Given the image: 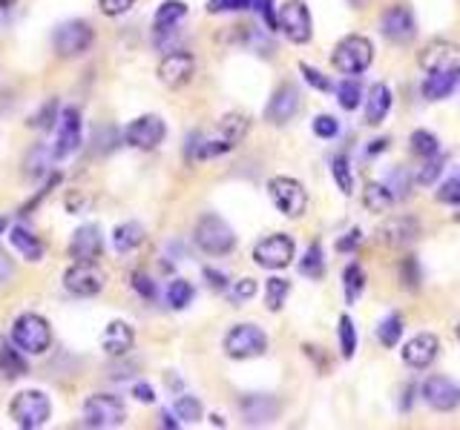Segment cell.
<instances>
[{
  "label": "cell",
  "instance_id": "6da1fadb",
  "mask_svg": "<svg viewBox=\"0 0 460 430\" xmlns=\"http://www.w3.org/2000/svg\"><path fill=\"white\" fill-rule=\"evenodd\" d=\"M248 129H251V121L248 115L242 112H230L225 118L216 124V129L210 135H193L190 141V158L193 161H208V158H219V155L236 150L242 141L248 138Z\"/></svg>",
  "mask_w": 460,
  "mask_h": 430
},
{
  "label": "cell",
  "instance_id": "7a4b0ae2",
  "mask_svg": "<svg viewBox=\"0 0 460 430\" xmlns=\"http://www.w3.org/2000/svg\"><path fill=\"white\" fill-rule=\"evenodd\" d=\"M12 342L27 356H44L53 347V328L41 312H21L12 324Z\"/></svg>",
  "mask_w": 460,
  "mask_h": 430
},
{
  "label": "cell",
  "instance_id": "3957f363",
  "mask_svg": "<svg viewBox=\"0 0 460 430\" xmlns=\"http://www.w3.org/2000/svg\"><path fill=\"white\" fill-rule=\"evenodd\" d=\"M53 416V402L44 390H21V393L9 402V419L23 430H37L49 422Z\"/></svg>",
  "mask_w": 460,
  "mask_h": 430
},
{
  "label": "cell",
  "instance_id": "277c9868",
  "mask_svg": "<svg viewBox=\"0 0 460 430\" xmlns=\"http://www.w3.org/2000/svg\"><path fill=\"white\" fill-rule=\"evenodd\" d=\"M193 241L199 250L208 256H227V253H234V247H236V236H234V230H230V224L213 213L201 215L196 221Z\"/></svg>",
  "mask_w": 460,
  "mask_h": 430
},
{
  "label": "cell",
  "instance_id": "5b68a950",
  "mask_svg": "<svg viewBox=\"0 0 460 430\" xmlns=\"http://www.w3.org/2000/svg\"><path fill=\"white\" fill-rule=\"evenodd\" d=\"M374 61V46L368 37L363 35H349L334 46V55H331V63L337 67V72L342 75H363Z\"/></svg>",
  "mask_w": 460,
  "mask_h": 430
},
{
  "label": "cell",
  "instance_id": "8992f818",
  "mask_svg": "<svg viewBox=\"0 0 460 430\" xmlns=\"http://www.w3.org/2000/svg\"><path fill=\"white\" fill-rule=\"evenodd\" d=\"M267 195L279 213L285 218H300L308 210V192L300 184L297 178H288V175H276L267 181Z\"/></svg>",
  "mask_w": 460,
  "mask_h": 430
},
{
  "label": "cell",
  "instance_id": "52a82bcc",
  "mask_svg": "<svg viewBox=\"0 0 460 430\" xmlns=\"http://www.w3.org/2000/svg\"><path fill=\"white\" fill-rule=\"evenodd\" d=\"M84 425L86 427H98V430H110V427H121L127 419V408L119 396L112 393H93L84 402Z\"/></svg>",
  "mask_w": 460,
  "mask_h": 430
},
{
  "label": "cell",
  "instance_id": "ba28073f",
  "mask_svg": "<svg viewBox=\"0 0 460 430\" xmlns=\"http://www.w3.org/2000/svg\"><path fill=\"white\" fill-rule=\"evenodd\" d=\"M267 350V336L257 324H236L225 336V353L236 361L257 359Z\"/></svg>",
  "mask_w": 460,
  "mask_h": 430
},
{
  "label": "cell",
  "instance_id": "9c48e42d",
  "mask_svg": "<svg viewBox=\"0 0 460 430\" xmlns=\"http://www.w3.org/2000/svg\"><path fill=\"white\" fill-rule=\"evenodd\" d=\"M53 44H55L58 58H81L93 49L95 32L86 20H67L55 29Z\"/></svg>",
  "mask_w": 460,
  "mask_h": 430
},
{
  "label": "cell",
  "instance_id": "30bf717a",
  "mask_svg": "<svg viewBox=\"0 0 460 430\" xmlns=\"http://www.w3.org/2000/svg\"><path fill=\"white\" fill-rule=\"evenodd\" d=\"M63 287L78 298H93L107 287V272L98 262H72L63 272Z\"/></svg>",
  "mask_w": 460,
  "mask_h": 430
},
{
  "label": "cell",
  "instance_id": "8fae6325",
  "mask_svg": "<svg viewBox=\"0 0 460 430\" xmlns=\"http://www.w3.org/2000/svg\"><path fill=\"white\" fill-rule=\"evenodd\" d=\"M168 138V124H164L159 115H142L124 126V141L130 143L133 150L152 152L161 147V141Z\"/></svg>",
  "mask_w": 460,
  "mask_h": 430
},
{
  "label": "cell",
  "instance_id": "7c38bea8",
  "mask_svg": "<svg viewBox=\"0 0 460 430\" xmlns=\"http://www.w3.org/2000/svg\"><path fill=\"white\" fill-rule=\"evenodd\" d=\"M279 29L285 32L291 44H308L314 35V23H311V12L302 0H288L283 9L276 12Z\"/></svg>",
  "mask_w": 460,
  "mask_h": 430
},
{
  "label": "cell",
  "instance_id": "4fadbf2b",
  "mask_svg": "<svg viewBox=\"0 0 460 430\" xmlns=\"http://www.w3.org/2000/svg\"><path fill=\"white\" fill-rule=\"evenodd\" d=\"M293 250H297V247H293L291 236H285V232H274V236L262 239L257 247H253V262L265 270H283L291 264Z\"/></svg>",
  "mask_w": 460,
  "mask_h": 430
},
{
  "label": "cell",
  "instance_id": "5bb4252c",
  "mask_svg": "<svg viewBox=\"0 0 460 430\" xmlns=\"http://www.w3.org/2000/svg\"><path fill=\"white\" fill-rule=\"evenodd\" d=\"M196 75V58L185 49H173L159 63V81L170 89H182L193 81Z\"/></svg>",
  "mask_w": 460,
  "mask_h": 430
},
{
  "label": "cell",
  "instance_id": "9a60e30c",
  "mask_svg": "<svg viewBox=\"0 0 460 430\" xmlns=\"http://www.w3.org/2000/svg\"><path fill=\"white\" fill-rule=\"evenodd\" d=\"M302 107V95H300V89L293 86V84H283L274 93V98L267 101V107H265V121L267 124H274V126H285L288 121L297 118V112Z\"/></svg>",
  "mask_w": 460,
  "mask_h": 430
},
{
  "label": "cell",
  "instance_id": "2e32d148",
  "mask_svg": "<svg viewBox=\"0 0 460 430\" xmlns=\"http://www.w3.org/2000/svg\"><path fill=\"white\" fill-rule=\"evenodd\" d=\"M81 143V112L75 107H67L58 118V138L53 147V158L63 161L67 155H72Z\"/></svg>",
  "mask_w": 460,
  "mask_h": 430
},
{
  "label": "cell",
  "instance_id": "e0dca14e",
  "mask_svg": "<svg viewBox=\"0 0 460 430\" xmlns=\"http://www.w3.org/2000/svg\"><path fill=\"white\" fill-rule=\"evenodd\" d=\"M423 399L429 408L452 413L460 408V387L452 379H446V376H429L423 382Z\"/></svg>",
  "mask_w": 460,
  "mask_h": 430
},
{
  "label": "cell",
  "instance_id": "ac0fdd59",
  "mask_svg": "<svg viewBox=\"0 0 460 430\" xmlns=\"http://www.w3.org/2000/svg\"><path fill=\"white\" fill-rule=\"evenodd\" d=\"M380 29H382V35H386L391 44H408L415 37L417 26H415V15H412V12L398 4V6H389L386 12H382Z\"/></svg>",
  "mask_w": 460,
  "mask_h": 430
},
{
  "label": "cell",
  "instance_id": "d6986e66",
  "mask_svg": "<svg viewBox=\"0 0 460 430\" xmlns=\"http://www.w3.org/2000/svg\"><path fill=\"white\" fill-rule=\"evenodd\" d=\"M420 236V224L412 215H391L377 227V239L386 247H406Z\"/></svg>",
  "mask_w": 460,
  "mask_h": 430
},
{
  "label": "cell",
  "instance_id": "ffe728a7",
  "mask_svg": "<svg viewBox=\"0 0 460 430\" xmlns=\"http://www.w3.org/2000/svg\"><path fill=\"white\" fill-rule=\"evenodd\" d=\"M101 253H104V239H101V230L95 224H84L72 232L70 241L72 262H98Z\"/></svg>",
  "mask_w": 460,
  "mask_h": 430
},
{
  "label": "cell",
  "instance_id": "44dd1931",
  "mask_svg": "<svg viewBox=\"0 0 460 430\" xmlns=\"http://www.w3.org/2000/svg\"><path fill=\"white\" fill-rule=\"evenodd\" d=\"M420 67L426 72H443V69H457L460 67V49L449 41H431L423 46L417 55Z\"/></svg>",
  "mask_w": 460,
  "mask_h": 430
},
{
  "label": "cell",
  "instance_id": "7402d4cb",
  "mask_svg": "<svg viewBox=\"0 0 460 430\" xmlns=\"http://www.w3.org/2000/svg\"><path fill=\"white\" fill-rule=\"evenodd\" d=\"M438 350H440L438 336L420 333V336L408 338V342H406V347H403V361L408 364V368H415V370H426L429 364L438 359Z\"/></svg>",
  "mask_w": 460,
  "mask_h": 430
},
{
  "label": "cell",
  "instance_id": "603a6c76",
  "mask_svg": "<svg viewBox=\"0 0 460 430\" xmlns=\"http://www.w3.org/2000/svg\"><path fill=\"white\" fill-rule=\"evenodd\" d=\"M133 345H136V330L127 321H121V319L110 321L107 328H104V333H101V347H104V353L110 359L127 356L133 350Z\"/></svg>",
  "mask_w": 460,
  "mask_h": 430
},
{
  "label": "cell",
  "instance_id": "cb8c5ba5",
  "mask_svg": "<svg viewBox=\"0 0 460 430\" xmlns=\"http://www.w3.org/2000/svg\"><path fill=\"white\" fill-rule=\"evenodd\" d=\"M242 416H245L248 425H267L274 422L279 416V402L274 396H265V393H251L239 402Z\"/></svg>",
  "mask_w": 460,
  "mask_h": 430
},
{
  "label": "cell",
  "instance_id": "d4e9b609",
  "mask_svg": "<svg viewBox=\"0 0 460 430\" xmlns=\"http://www.w3.org/2000/svg\"><path fill=\"white\" fill-rule=\"evenodd\" d=\"M389 112H391V89L386 84H374L366 98V124L377 126L389 118Z\"/></svg>",
  "mask_w": 460,
  "mask_h": 430
},
{
  "label": "cell",
  "instance_id": "484cf974",
  "mask_svg": "<svg viewBox=\"0 0 460 430\" xmlns=\"http://www.w3.org/2000/svg\"><path fill=\"white\" fill-rule=\"evenodd\" d=\"M460 84V67L457 69H443V72H429L423 84V95L429 101H443L455 93V86Z\"/></svg>",
  "mask_w": 460,
  "mask_h": 430
},
{
  "label": "cell",
  "instance_id": "4316f807",
  "mask_svg": "<svg viewBox=\"0 0 460 430\" xmlns=\"http://www.w3.org/2000/svg\"><path fill=\"white\" fill-rule=\"evenodd\" d=\"M9 241H12V247H15V250H18L23 258H27V262H32V264L44 262L46 247H44L41 239L32 236V232H29L27 227H12V230H9Z\"/></svg>",
  "mask_w": 460,
  "mask_h": 430
},
{
  "label": "cell",
  "instance_id": "83f0119b",
  "mask_svg": "<svg viewBox=\"0 0 460 430\" xmlns=\"http://www.w3.org/2000/svg\"><path fill=\"white\" fill-rule=\"evenodd\" d=\"M185 18H187V6L182 4V0H164V4L159 6V12H156V18H152V29H156V37L173 32Z\"/></svg>",
  "mask_w": 460,
  "mask_h": 430
},
{
  "label": "cell",
  "instance_id": "f1b7e54d",
  "mask_svg": "<svg viewBox=\"0 0 460 430\" xmlns=\"http://www.w3.org/2000/svg\"><path fill=\"white\" fill-rule=\"evenodd\" d=\"M0 370H4L6 379H21V376H27V370H29L27 353H23L15 342L0 345Z\"/></svg>",
  "mask_w": 460,
  "mask_h": 430
},
{
  "label": "cell",
  "instance_id": "f546056e",
  "mask_svg": "<svg viewBox=\"0 0 460 430\" xmlns=\"http://www.w3.org/2000/svg\"><path fill=\"white\" fill-rule=\"evenodd\" d=\"M394 201H398V195L391 192L389 184H377V181H372V184H366V190H363V204L368 213H389Z\"/></svg>",
  "mask_w": 460,
  "mask_h": 430
},
{
  "label": "cell",
  "instance_id": "4dcf8cb0",
  "mask_svg": "<svg viewBox=\"0 0 460 430\" xmlns=\"http://www.w3.org/2000/svg\"><path fill=\"white\" fill-rule=\"evenodd\" d=\"M112 244H115V250H119V253H133L136 247L144 244V227L138 224V221H127V224L115 227Z\"/></svg>",
  "mask_w": 460,
  "mask_h": 430
},
{
  "label": "cell",
  "instance_id": "1f68e13d",
  "mask_svg": "<svg viewBox=\"0 0 460 430\" xmlns=\"http://www.w3.org/2000/svg\"><path fill=\"white\" fill-rule=\"evenodd\" d=\"M300 272L302 276H308L314 281H319L325 276V258H323V244L314 241L308 250H305L302 262H300Z\"/></svg>",
  "mask_w": 460,
  "mask_h": 430
},
{
  "label": "cell",
  "instance_id": "d6a6232c",
  "mask_svg": "<svg viewBox=\"0 0 460 430\" xmlns=\"http://www.w3.org/2000/svg\"><path fill=\"white\" fill-rule=\"evenodd\" d=\"M291 296V281L288 279H267L265 284V307L271 312H279L285 307V298Z\"/></svg>",
  "mask_w": 460,
  "mask_h": 430
},
{
  "label": "cell",
  "instance_id": "836d02e7",
  "mask_svg": "<svg viewBox=\"0 0 460 430\" xmlns=\"http://www.w3.org/2000/svg\"><path fill=\"white\" fill-rule=\"evenodd\" d=\"M342 284H345V302L354 304L357 298L363 296V290H366V272H363V267L360 264H349V267H345Z\"/></svg>",
  "mask_w": 460,
  "mask_h": 430
},
{
  "label": "cell",
  "instance_id": "e575fe53",
  "mask_svg": "<svg viewBox=\"0 0 460 430\" xmlns=\"http://www.w3.org/2000/svg\"><path fill=\"white\" fill-rule=\"evenodd\" d=\"M412 152L417 155V158H431V155H438L440 152V143H438V135L429 133V129H415L412 133Z\"/></svg>",
  "mask_w": 460,
  "mask_h": 430
},
{
  "label": "cell",
  "instance_id": "d590c367",
  "mask_svg": "<svg viewBox=\"0 0 460 430\" xmlns=\"http://www.w3.org/2000/svg\"><path fill=\"white\" fill-rule=\"evenodd\" d=\"M190 302H193V284L185 279H173L168 287V304L173 310H185Z\"/></svg>",
  "mask_w": 460,
  "mask_h": 430
},
{
  "label": "cell",
  "instance_id": "8d00e7d4",
  "mask_svg": "<svg viewBox=\"0 0 460 430\" xmlns=\"http://www.w3.org/2000/svg\"><path fill=\"white\" fill-rule=\"evenodd\" d=\"M400 336H403V319L398 316V312H391V316H389L386 321H380L377 338L382 342V347H398Z\"/></svg>",
  "mask_w": 460,
  "mask_h": 430
},
{
  "label": "cell",
  "instance_id": "74e56055",
  "mask_svg": "<svg viewBox=\"0 0 460 430\" xmlns=\"http://www.w3.org/2000/svg\"><path fill=\"white\" fill-rule=\"evenodd\" d=\"M337 336H340V353H342V359H351L354 350H357V330H354L351 316H340Z\"/></svg>",
  "mask_w": 460,
  "mask_h": 430
},
{
  "label": "cell",
  "instance_id": "f35d334b",
  "mask_svg": "<svg viewBox=\"0 0 460 430\" xmlns=\"http://www.w3.org/2000/svg\"><path fill=\"white\" fill-rule=\"evenodd\" d=\"M331 173H334V181L342 190V195H354V175H351V166H349V155H337Z\"/></svg>",
  "mask_w": 460,
  "mask_h": 430
},
{
  "label": "cell",
  "instance_id": "ab89813d",
  "mask_svg": "<svg viewBox=\"0 0 460 430\" xmlns=\"http://www.w3.org/2000/svg\"><path fill=\"white\" fill-rule=\"evenodd\" d=\"M360 98H363V89H360V84H357V81H342V84H337V101H340L342 110L354 112L357 107H360Z\"/></svg>",
  "mask_w": 460,
  "mask_h": 430
},
{
  "label": "cell",
  "instance_id": "60d3db41",
  "mask_svg": "<svg viewBox=\"0 0 460 430\" xmlns=\"http://www.w3.org/2000/svg\"><path fill=\"white\" fill-rule=\"evenodd\" d=\"M173 410H176L178 419L187 422V425H193V422L201 419V402H199L196 396H178Z\"/></svg>",
  "mask_w": 460,
  "mask_h": 430
},
{
  "label": "cell",
  "instance_id": "b9f144b4",
  "mask_svg": "<svg viewBox=\"0 0 460 430\" xmlns=\"http://www.w3.org/2000/svg\"><path fill=\"white\" fill-rule=\"evenodd\" d=\"M443 166H446V155H431V158H426V164L420 166V173H417V184L420 187H429L438 181V175L443 173Z\"/></svg>",
  "mask_w": 460,
  "mask_h": 430
},
{
  "label": "cell",
  "instance_id": "7bdbcfd3",
  "mask_svg": "<svg viewBox=\"0 0 460 430\" xmlns=\"http://www.w3.org/2000/svg\"><path fill=\"white\" fill-rule=\"evenodd\" d=\"M253 296H257V281H253V279H239L234 287H230V302H234V304L251 302Z\"/></svg>",
  "mask_w": 460,
  "mask_h": 430
},
{
  "label": "cell",
  "instance_id": "ee69618b",
  "mask_svg": "<svg viewBox=\"0 0 460 430\" xmlns=\"http://www.w3.org/2000/svg\"><path fill=\"white\" fill-rule=\"evenodd\" d=\"M438 201L440 204H460V173H455L452 178H446L440 190H438Z\"/></svg>",
  "mask_w": 460,
  "mask_h": 430
},
{
  "label": "cell",
  "instance_id": "f6af8a7d",
  "mask_svg": "<svg viewBox=\"0 0 460 430\" xmlns=\"http://www.w3.org/2000/svg\"><path fill=\"white\" fill-rule=\"evenodd\" d=\"M253 6V0H208L210 15H225V12H245Z\"/></svg>",
  "mask_w": 460,
  "mask_h": 430
},
{
  "label": "cell",
  "instance_id": "bcb514c9",
  "mask_svg": "<svg viewBox=\"0 0 460 430\" xmlns=\"http://www.w3.org/2000/svg\"><path fill=\"white\" fill-rule=\"evenodd\" d=\"M133 6H136V0H98L101 15H107V18H121Z\"/></svg>",
  "mask_w": 460,
  "mask_h": 430
},
{
  "label": "cell",
  "instance_id": "7dc6e473",
  "mask_svg": "<svg viewBox=\"0 0 460 430\" xmlns=\"http://www.w3.org/2000/svg\"><path fill=\"white\" fill-rule=\"evenodd\" d=\"M300 72L305 75V81H308V84L316 89V93H331V89H334V86H331L328 77H325L323 72H319V69L308 67V63H300Z\"/></svg>",
  "mask_w": 460,
  "mask_h": 430
},
{
  "label": "cell",
  "instance_id": "c3c4849f",
  "mask_svg": "<svg viewBox=\"0 0 460 430\" xmlns=\"http://www.w3.org/2000/svg\"><path fill=\"white\" fill-rule=\"evenodd\" d=\"M400 279H403V284L412 287V290H417V287H420V267H417V258L408 256L406 262L400 264Z\"/></svg>",
  "mask_w": 460,
  "mask_h": 430
},
{
  "label": "cell",
  "instance_id": "681fc988",
  "mask_svg": "<svg viewBox=\"0 0 460 430\" xmlns=\"http://www.w3.org/2000/svg\"><path fill=\"white\" fill-rule=\"evenodd\" d=\"M314 133L319 138H334L340 133V124H337V118H331V115H316V118H314Z\"/></svg>",
  "mask_w": 460,
  "mask_h": 430
},
{
  "label": "cell",
  "instance_id": "f907efd6",
  "mask_svg": "<svg viewBox=\"0 0 460 430\" xmlns=\"http://www.w3.org/2000/svg\"><path fill=\"white\" fill-rule=\"evenodd\" d=\"M133 287H136L138 296L147 298V302H152V298H156V281H152L147 272H136V276H133Z\"/></svg>",
  "mask_w": 460,
  "mask_h": 430
},
{
  "label": "cell",
  "instance_id": "816d5d0a",
  "mask_svg": "<svg viewBox=\"0 0 460 430\" xmlns=\"http://www.w3.org/2000/svg\"><path fill=\"white\" fill-rule=\"evenodd\" d=\"M253 9L259 12L265 18L267 29H279V20H276V9H274V0H253Z\"/></svg>",
  "mask_w": 460,
  "mask_h": 430
},
{
  "label": "cell",
  "instance_id": "f5cc1de1",
  "mask_svg": "<svg viewBox=\"0 0 460 430\" xmlns=\"http://www.w3.org/2000/svg\"><path fill=\"white\" fill-rule=\"evenodd\" d=\"M29 124L37 126V129H53V124H58V121H55V101H49L46 107H44L41 112H37Z\"/></svg>",
  "mask_w": 460,
  "mask_h": 430
},
{
  "label": "cell",
  "instance_id": "db71d44e",
  "mask_svg": "<svg viewBox=\"0 0 460 430\" xmlns=\"http://www.w3.org/2000/svg\"><path fill=\"white\" fill-rule=\"evenodd\" d=\"M15 279V258L6 253V247H0V284H9Z\"/></svg>",
  "mask_w": 460,
  "mask_h": 430
},
{
  "label": "cell",
  "instance_id": "11a10c76",
  "mask_svg": "<svg viewBox=\"0 0 460 430\" xmlns=\"http://www.w3.org/2000/svg\"><path fill=\"white\" fill-rule=\"evenodd\" d=\"M360 241H363V230H351L349 236L337 241V250H340V253H351Z\"/></svg>",
  "mask_w": 460,
  "mask_h": 430
},
{
  "label": "cell",
  "instance_id": "9f6ffc18",
  "mask_svg": "<svg viewBox=\"0 0 460 430\" xmlns=\"http://www.w3.org/2000/svg\"><path fill=\"white\" fill-rule=\"evenodd\" d=\"M133 396L138 402H144V405H152V402H156V390H152V385H147V382H138L133 387Z\"/></svg>",
  "mask_w": 460,
  "mask_h": 430
},
{
  "label": "cell",
  "instance_id": "6f0895ef",
  "mask_svg": "<svg viewBox=\"0 0 460 430\" xmlns=\"http://www.w3.org/2000/svg\"><path fill=\"white\" fill-rule=\"evenodd\" d=\"M204 279H208V284L213 287V290H225V287H227V279L222 276L219 270H210V267H204Z\"/></svg>",
  "mask_w": 460,
  "mask_h": 430
},
{
  "label": "cell",
  "instance_id": "680465c9",
  "mask_svg": "<svg viewBox=\"0 0 460 430\" xmlns=\"http://www.w3.org/2000/svg\"><path fill=\"white\" fill-rule=\"evenodd\" d=\"M386 147H389V138H374L372 147H368V152L377 155V152H386Z\"/></svg>",
  "mask_w": 460,
  "mask_h": 430
},
{
  "label": "cell",
  "instance_id": "91938a15",
  "mask_svg": "<svg viewBox=\"0 0 460 430\" xmlns=\"http://www.w3.org/2000/svg\"><path fill=\"white\" fill-rule=\"evenodd\" d=\"M161 425H164V427H178V422L173 419V416H170L168 410H164V413H161Z\"/></svg>",
  "mask_w": 460,
  "mask_h": 430
},
{
  "label": "cell",
  "instance_id": "94428289",
  "mask_svg": "<svg viewBox=\"0 0 460 430\" xmlns=\"http://www.w3.org/2000/svg\"><path fill=\"white\" fill-rule=\"evenodd\" d=\"M210 422H213L216 427H225V419H222V416H210Z\"/></svg>",
  "mask_w": 460,
  "mask_h": 430
},
{
  "label": "cell",
  "instance_id": "6125c7cd",
  "mask_svg": "<svg viewBox=\"0 0 460 430\" xmlns=\"http://www.w3.org/2000/svg\"><path fill=\"white\" fill-rule=\"evenodd\" d=\"M349 4H351V6H357V9H363V6L368 4V0H349Z\"/></svg>",
  "mask_w": 460,
  "mask_h": 430
},
{
  "label": "cell",
  "instance_id": "be15d7a7",
  "mask_svg": "<svg viewBox=\"0 0 460 430\" xmlns=\"http://www.w3.org/2000/svg\"><path fill=\"white\" fill-rule=\"evenodd\" d=\"M6 230V218H0V232H4Z\"/></svg>",
  "mask_w": 460,
  "mask_h": 430
},
{
  "label": "cell",
  "instance_id": "e7e4bbea",
  "mask_svg": "<svg viewBox=\"0 0 460 430\" xmlns=\"http://www.w3.org/2000/svg\"><path fill=\"white\" fill-rule=\"evenodd\" d=\"M457 338H460V324H457Z\"/></svg>",
  "mask_w": 460,
  "mask_h": 430
}]
</instances>
